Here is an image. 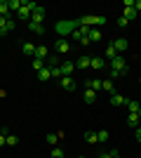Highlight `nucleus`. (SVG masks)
<instances>
[{
	"mask_svg": "<svg viewBox=\"0 0 141 158\" xmlns=\"http://www.w3.org/2000/svg\"><path fill=\"white\" fill-rule=\"evenodd\" d=\"M54 45H57V54H66L68 50H71V43H68L66 38H59Z\"/></svg>",
	"mask_w": 141,
	"mask_h": 158,
	"instance_id": "423d86ee",
	"label": "nucleus"
},
{
	"mask_svg": "<svg viewBox=\"0 0 141 158\" xmlns=\"http://www.w3.org/2000/svg\"><path fill=\"white\" fill-rule=\"evenodd\" d=\"M127 125L132 127V130L141 127V118H139V113H129V116H127Z\"/></svg>",
	"mask_w": 141,
	"mask_h": 158,
	"instance_id": "1a4fd4ad",
	"label": "nucleus"
},
{
	"mask_svg": "<svg viewBox=\"0 0 141 158\" xmlns=\"http://www.w3.org/2000/svg\"><path fill=\"white\" fill-rule=\"evenodd\" d=\"M78 158H85V156H78Z\"/></svg>",
	"mask_w": 141,
	"mask_h": 158,
	"instance_id": "a18cd8bd",
	"label": "nucleus"
},
{
	"mask_svg": "<svg viewBox=\"0 0 141 158\" xmlns=\"http://www.w3.org/2000/svg\"><path fill=\"white\" fill-rule=\"evenodd\" d=\"M78 24H80V26H89V28H92V26H94V17H92V14L80 17V19H78Z\"/></svg>",
	"mask_w": 141,
	"mask_h": 158,
	"instance_id": "2eb2a0df",
	"label": "nucleus"
},
{
	"mask_svg": "<svg viewBox=\"0 0 141 158\" xmlns=\"http://www.w3.org/2000/svg\"><path fill=\"white\" fill-rule=\"evenodd\" d=\"M45 66H47V64H45L42 59H33V71H35V73H40Z\"/></svg>",
	"mask_w": 141,
	"mask_h": 158,
	"instance_id": "bb28decb",
	"label": "nucleus"
},
{
	"mask_svg": "<svg viewBox=\"0 0 141 158\" xmlns=\"http://www.w3.org/2000/svg\"><path fill=\"white\" fill-rule=\"evenodd\" d=\"M78 26H80V24H78V19H73V21H66V19H64V21H57L54 31L59 33L61 38H66V35H71V33H73Z\"/></svg>",
	"mask_w": 141,
	"mask_h": 158,
	"instance_id": "f257e3e1",
	"label": "nucleus"
},
{
	"mask_svg": "<svg viewBox=\"0 0 141 158\" xmlns=\"http://www.w3.org/2000/svg\"><path fill=\"white\" fill-rule=\"evenodd\" d=\"M38 78H40V80H49V78H52V71H49V66H45V69L38 73Z\"/></svg>",
	"mask_w": 141,
	"mask_h": 158,
	"instance_id": "393cba45",
	"label": "nucleus"
},
{
	"mask_svg": "<svg viewBox=\"0 0 141 158\" xmlns=\"http://www.w3.org/2000/svg\"><path fill=\"white\" fill-rule=\"evenodd\" d=\"M108 76H111V80H115V78H122V73H120V71H113V69H108Z\"/></svg>",
	"mask_w": 141,
	"mask_h": 158,
	"instance_id": "473e14b6",
	"label": "nucleus"
},
{
	"mask_svg": "<svg viewBox=\"0 0 141 158\" xmlns=\"http://www.w3.org/2000/svg\"><path fill=\"white\" fill-rule=\"evenodd\" d=\"M49 71H52V78H59V80H61V71H59V66H57V69H49Z\"/></svg>",
	"mask_w": 141,
	"mask_h": 158,
	"instance_id": "f704fd0d",
	"label": "nucleus"
},
{
	"mask_svg": "<svg viewBox=\"0 0 141 158\" xmlns=\"http://www.w3.org/2000/svg\"><path fill=\"white\" fill-rule=\"evenodd\" d=\"M108 102H111V104H113V106H122V104H125V102H127V99L122 97V94L113 92V94H111V99H108Z\"/></svg>",
	"mask_w": 141,
	"mask_h": 158,
	"instance_id": "f8f14e48",
	"label": "nucleus"
},
{
	"mask_svg": "<svg viewBox=\"0 0 141 158\" xmlns=\"http://www.w3.org/2000/svg\"><path fill=\"white\" fill-rule=\"evenodd\" d=\"M85 85H87L89 90H94V92H99V90H101V80H87Z\"/></svg>",
	"mask_w": 141,
	"mask_h": 158,
	"instance_id": "b1692460",
	"label": "nucleus"
},
{
	"mask_svg": "<svg viewBox=\"0 0 141 158\" xmlns=\"http://www.w3.org/2000/svg\"><path fill=\"white\" fill-rule=\"evenodd\" d=\"M7 2H10V12H19L21 7H24V0H7Z\"/></svg>",
	"mask_w": 141,
	"mask_h": 158,
	"instance_id": "4468645a",
	"label": "nucleus"
},
{
	"mask_svg": "<svg viewBox=\"0 0 141 158\" xmlns=\"http://www.w3.org/2000/svg\"><path fill=\"white\" fill-rule=\"evenodd\" d=\"M5 26H7V19H5V17H0V31H2Z\"/></svg>",
	"mask_w": 141,
	"mask_h": 158,
	"instance_id": "58836bf2",
	"label": "nucleus"
},
{
	"mask_svg": "<svg viewBox=\"0 0 141 158\" xmlns=\"http://www.w3.org/2000/svg\"><path fill=\"white\" fill-rule=\"evenodd\" d=\"M115 57H118V52L113 50V45H108V47H106V59H108V61H113Z\"/></svg>",
	"mask_w": 141,
	"mask_h": 158,
	"instance_id": "cd10ccee",
	"label": "nucleus"
},
{
	"mask_svg": "<svg viewBox=\"0 0 141 158\" xmlns=\"http://www.w3.org/2000/svg\"><path fill=\"white\" fill-rule=\"evenodd\" d=\"M101 90H104V92H108V94H113V92H115L113 80H111V78H108V80H101Z\"/></svg>",
	"mask_w": 141,
	"mask_h": 158,
	"instance_id": "ddd939ff",
	"label": "nucleus"
},
{
	"mask_svg": "<svg viewBox=\"0 0 141 158\" xmlns=\"http://www.w3.org/2000/svg\"><path fill=\"white\" fill-rule=\"evenodd\" d=\"M85 142H87V144H96V142H99V137H96V132L87 130V132H85Z\"/></svg>",
	"mask_w": 141,
	"mask_h": 158,
	"instance_id": "a211bd4d",
	"label": "nucleus"
},
{
	"mask_svg": "<svg viewBox=\"0 0 141 158\" xmlns=\"http://www.w3.org/2000/svg\"><path fill=\"white\" fill-rule=\"evenodd\" d=\"M47 144H49V146H54V144H57V142H59V135H54V132H49V135H47Z\"/></svg>",
	"mask_w": 141,
	"mask_h": 158,
	"instance_id": "c85d7f7f",
	"label": "nucleus"
},
{
	"mask_svg": "<svg viewBox=\"0 0 141 158\" xmlns=\"http://www.w3.org/2000/svg\"><path fill=\"white\" fill-rule=\"evenodd\" d=\"M59 71H61V78H66V76H71V73L75 71V64L73 61H61Z\"/></svg>",
	"mask_w": 141,
	"mask_h": 158,
	"instance_id": "20e7f679",
	"label": "nucleus"
},
{
	"mask_svg": "<svg viewBox=\"0 0 141 158\" xmlns=\"http://www.w3.org/2000/svg\"><path fill=\"white\" fill-rule=\"evenodd\" d=\"M19 144V137H17V135H10V137H7V146H17Z\"/></svg>",
	"mask_w": 141,
	"mask_h": 158,
	"instance_id": "c756f323",
	"label": "nucleus"
},
{
	"mask_svg": "<svg viewBox=\"0 0 141 158\" xmlns=\"http://www.w3.org/2000/svg\"><path fill=\"white\" fill-rule=\"evenodd\" d=\"M134 137H136V142H141V127H136V130H134Z\"/></svg>",
	"mask_w": 141,
	"mask_h": 158,
	"instance_id": "4c0bfd02",
	"label": "nucleus"
},
{
	"mask_svg": "<svg viewBox=\"0 0 141 158\" xmlns=\"http://www.w3.org/2000/svg\"><path fill=\"white\" fill-rule=\"evenodd\" d=\"M118 26L125 28V26H127V19H125V17H120V19H118Z\"/></svg>",
	"mask_w": 141,
	"mask_h": 158,
	"instance_id": "c9c22d12",
	"label": "nucleus"
},
{
	"mask_svg": "<svg viewBox=\"0 0 141 158\" xmlns=\"http://www.w3.org/2000/svg\"><path fill=\"white\" fill-rule=\"evenodd\" d=\"M94 99H96V92H94V90H89V87H87V90H85V102H87V104H92Z\"/></svg>",
	"mask_w": 141,
	"mask_h": 158,
	"instance_id": "a878e982",
	"label": "nucleus"
},
{
	"mask_svg": "<svg viewBox=\"0 0 141 158\" xmlns=\"http://www.w3.org/2000/svg\"><path fill=\"white\" fill-rule=\"evenodd\" d=\"M108 153H111V158H120V153L115 151V149H113V151H108Z\"/></svg>",
	"mask_w": 141,
	"mask_h": 158,
	"instance_id": "79ce46f5",
	"label": "nucleus"
},
{
	"mask_svg": "<svg viewBox=\"0 0 141 158\" xmlns=\"http://www.w3.org/2000/svg\"><path fill=\"white\" fill-rule=\"evenodd\" d=\"M7 14H10V2L0 0V17H7Z\"/></svg>",
	"mask_w": 141,
	"mask_h": 158,
	"instance_id": "5701e85b",
	"label": "nucleus"
},
{
	"mask_svg": "<svg viewBox=\"0 0 141 158\" xmlns=\"http://www.w3.org/2000/svg\"><path fill=\"white\" fill-rule=\"evenodd\" d=\"M89 66H92V69H104L106 61L101 59V57H92V59H89Z\"/></svg>",
	"mask_w": 141,
	"mask_h": 158,
	"instance_id": "dca6fc26",
	"label": "nucleus"
},
{
	"mask_svg": "<svg viewBox=\"0 0 141 158\" xmlns=\"http://www.w3.org/2000/svg\"><path fill=\"white\" fill-rule=\"evenodd\" d=\"M134 10H136V12H141V0H134Z\"/></svg>",
	"mask_w": 141,
	"mask_h": 158,
	"instance_id": "ea45409f",
	"label": "nucleus"
},
{
	"mask_svg": "<svg viewBox=\"0 0 141 158\" xmlns=\"http://www.w3.org/2000/svg\"><path fill=\"white\" fill-rule=\"evenodd\" d=\"M136 14H139V12H136L134 7H125V14H122V17H125L127 21H132V19H136Z\"/></svg>",
	"mask_w": 141,
	"mask_h": 158,
	"instance_id": "f3484780",
	"label": "nucleus"
},
{
	"mask_svg": "<svg viewBox=\"0 0 141 158\" xmlns=\"http://www.w3.org/2000/svg\"><path fill=\"white\" fill-rule=\"evenodd\" d=\"M0 135H5V137H10V127L2 125V130H0Z\"/></svg>",
	"mask_w": 141,
	"mask_h": 158,
	"instance_id": "e433bc0d",
	"label": "nucleus"
},
{
	"mask_svg": "<svg viewBox=\"0 0 141 158\" xmlns=\"http://www.w3.org/2000/svg\"><path fill=\"white\" fill-rule=\"evenodd\" d=\"M87 38H89V43H99V40H101V31H99V28H92Z\"/></svg>",
	"mask_w": 141,
	"mask_h": 158,
	"instance_id": "6ab92c4d",
	"label": "nucleus"
},
{
	"mask_svg": "<svg viewBox=\"0 0 141 158\" xmlns=\"http://www.w3.org/2000/svg\"><path fill=\"white\" fill-rule=\"evenodd\" d=\"M47 57H49V50H47L45 45H35V57H33V59H42V61H47Z\"/></svg>",
	"mask_w": 141,
	"mask_h": 158,
	"instance_id": "6e6552de",
	"label": "nucleus"
},
{
	"mask_svg": "<svg viewBox=\"0 0 141 158\" xmlns=\"http://www.w3.org/2000/svg\"><path fill=\"white\" fill-rule=\"evenodd\" d=\"M0 38H2V35H0Z\"/></svg>",
	"mask_w": 141,
	"mask_h": 158,
	"instance_id": "49530a36",
	"label": "nucleus"
},
{
	"mask_svg": "<svg viewBox=\"0 0 141 158\" xmlns=\"http://www.w3.org/2000/svg\"><path fill=\"white\" fill-rule=\"evenodd\" d=\"M75 69H89V57H80L75 61Z\"/></svg>",
	"mask_w": 141,
	"mask_h": 158,
	"instance_id": "4be33fe9",
	"label": "nucleus"
},
{
	"mask_svg": "<svg viewBox=\"0 0 141 158\" xmlns=\"http://www.w3.org/2000/svg\"><path fill=\"white\" fill-rule=\"evenodd\" d=\"M125 104H127L129 113H139V109H141V104H139V102H132V99H127V102H125Z\"/></svg>",
	"mask_w": 141,
	"mask_h": 158,
	"instance_id": "aec40b11",
	"label": "nucleus"
},
{
	"mask_svg": "<svg viewBox=\"0 0 141 158\" xmlns=\"http://www.w3.org/2000/svg\"><path fill=\"white\" fill-rule=\"evenodd\" d=\"M42 21H45V7H35L33 10V14H31V21H28V24H42Z\"/></svg>",
	"mask_w": 141,
	"mask_h": 158,
	"instance_id": "7ed1b4c3",
	"label": "nucleus"
},
{
	"mask_svg": "<svg viewBox=\"0 0 141 158\" xmlns=\"http://www.w3.org/2000/svg\"><path fill=\"white\" fill-rule=\"evenodd\" d=\"M96 158H111V153H101V156H96Z\"/></svg>",
	"mask_w": 141,
	"mask_h": 158,
	"instance_id": "37998d69",
	"label": "nucleus"
},
{
	"mask_svg": "<svg viewBox=\"0 0 141 158\" xmlns=\"http://www.w3.org/2000/svg\"><path fill=\"white\" fill-rule=\"evenodd\" d=\"M7 144V137H5V135H0V146H5Z\"/></svg>",
	"mask_w": 141,
	"mask_h": 158,
	"instance_id": "a19ab883",
	"label": "nucleus"
},
{
	"mask_svg": "<svg viewBox=\"0 0 141 158\" xmlns=\"http://www.w3.org/2000/svg\"><path fill=\"white\" fill-rule=\"evenodd\" d=\"M59 85L64 87V90H66V92H73L75 87H78V85H75V80L71 78V76H66V78H61V80H59Z\"/></svg>",
	"mask_w": 141,
	"mask_h": 158,
	"instance_id": "0eeeda50",
	"label": "nucleus"
},
{
	"mask_svg": "<svg viewBox=\"0 0 141 158\" xmlns=\"http://www.w3.org/2000/svg\"><path fill=\"white\" fill-rule=\"evenodd\" d=\"M52 158H64V151L61 149H52Z\"/></svg>",
	"mask_w": 141,
	"mask_h": 158,
	"instance_id": "72a5a7b5",
	"label": "nucleus"
},
{
	"mask_svg": "<svg viewBox=\"0 0 141 158\" xmlns=\"http://www.w3.org/2000/svg\"><path fill=\"white\" fill-rule=\"evenodd\" d=\"M45 64L49 66V69H57V66H61V61H59V54H57V52H54V54H49Z\"/></svg>",
	"mask_w": 141,
	"mask_h": 158,
	"instance_id": "9b49d317",
	"label": "nucleus"
},
{
	"mask_svg": "<svg viewBox=\"0 0 141 158\" xmlns=\"http://www.w3.org/2000/svg\"><path fill=\"white\" fill-rule=\"evenodd\" d=\"M139 118H141V109H139Z\"/></svg>",
	"mask_w": 141,
	"mask_h": 158,
	"instance_id": "c03bdc74",
	"label": "nucleus"
},
{
	"mask_svg": "<svg viewBox=\"0 0 141 158\" xmlns=\"http://www.w3.org/2000/svg\"><path fill=\"white\" fill-rule=\"evenodd\" d=\"M104 24H106V17H94V26H104Z\"/></svg>",
	"mask_w": 141,
	"mask_h": 158,
	"instance_id": "2f4dec72",
	"label": "nucleus"
},
{
	"mask_svg": "<svg viewBox=\"0 0 141 158\" xmlns=\"http://www.w3.org/2000/svg\"><path fill=\"white\" fill-rule=\"evenodd\" d=\"M108 69H113V71H120L122 76H127V73H129V66H127V61H125V57H122V54H118L113 61H108Z\"/></svg>",
	"mask_w": 141,
	"mask_h": 158,
	"instance_id": "f03ea898",
	"label": "nucleus"
},
{
	"mask_svg": "<svg viewBox=\"0 0 141 158\" xmlns=\"http://www.w3.org/2000/svg\"><path fill=\"white\" fill-rule=\"evenodd\" d=\"M111 45H113V50H115V52H118V54L127 52V38H118V40H113Z\"/></svg>",
	"mask_w": 141,
	"mask_h": 158,
	"instance_id": "39448f33",
	"label": "nucleus"
},
{
	"mask_svg": "<svg viewBox=\"0 0 141 158\" xmlns=\"http://www.w3.org/2000/svg\"><path fill=\"white\" fill-rule=\"evenodd\" d=\"M21 52H24V57H35V45L33 43H21Z\"/></svg>",
	"mask_w": 141,
	"mask_h": 158,
	"instance_id": "9d476101",
	"label": "nucleus"
},
{
	"mask_svg": "<svg viewBox=\"0 0 141 158\" xmlns=\"http://www.w3.org/2000/svg\"><path fill=\"white\" fill-rule=\"evenodd\" d=\"M28 28H31L35 35H42V33H45V26H42V24H28Z\"/></svg>",
	"mask_w": 141,
	"mask_h": 158,
	"instance_id": "412c9836",
	"label": "nucleus"
},
{
	"mask_svg": "<svg viewBox=\"0 0 141 158\" xmlns=\"http://www.w3.org/2000/svg\"><path fill=\"white\" fill-rule=\"evenodd\" d=\"M96 137H99V142H108V130H99Z\"/></svg>",
	"mask_w": 141,
	"mask_h": 158,
	"instance_id": "7c9ffc66",
	"label": "nucleus"
}]
</instances>
